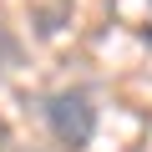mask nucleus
<instances>
[{
	"instance_id": "1",
	"label": "nucleus",
	"mask_w": 152,
	"mask_h": 152,
	"mask_svg": "<svg viewBox=\"0 0 152 152\" xmlns=\"http://www.w3.org/2000/svg\"><path fill=\"white\" fill-rule=\"evenodd\" d=\"M41 117H46L51 137H56L61 147H71V152H81V147L96 137V102H91L86 86H61V91H51V96L41 102Z\"/></svg>"
},
{
	"instance_id": "2",
	"label": "nucleus",
	"mask_w": 152,
	"mask_h": 152,
	"mask_svg": "<svg viewBox=\"0 0 152 152\" xmlns=\"http://www.w3.org/2000/svg\"><path fill=\"white\" fill-rule=\"evenodd\" d=\"M10 61H15V41H10V31H5V26H0V71H5Z\"/></svg>"
},
{
	"instance_id": "3",
	"label": "nucleus",
	"mask_w": 152,
	"mask_h": 152,
	"mask_svg": "<svg viewBox=\"0 0 152 152\" xmlns=\"http://www.w3.org/2000/svg\"><path fill=\"white\" fill-rule=\"evenodd\" d=\"M147 10H152V0H147ZM147 36H152V26H147Z\"/></svg>"
}]
</instances>
